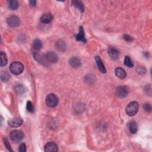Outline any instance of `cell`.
I'll return each mask as SVG.
<instances>
[{
    "label": "cell",
    "instance_id": "obj_1",
    "mask_svg": "<svg viewBox=\"0 0 152 152\" xmlns=\"http://www.w3.org/2000/svg\"><path fill=\"white\" fill-rule=\"evenodd\" d=\"M10 71L14 75H20L24 70L23 65L20 62L16 61L11 64L10 67Z\"/></svg>",
    "mask_w": 152,
    "mask_h": 152
},
{
    "label": "cell",
    "instance_id": "obj_10",
    "mask_svg": "<svg viewBox=\"0 0 152 152\" xmlns=\"http://www.w3.org/2000/svg\"><path fill=\"white\" fill-rule=\"evenodd\" d=\"M53 18V17L52 14H51V13H46L42 16L40 20L41 21V23H42L49 24L52 22Z\"/></svg>",
    "mask_w": 152,
    "mask_h": 152
},
{
    "label": "cell",
    "instance_id": "obj_26",
    "mask_svg": "<svg viewBox=\"0 0 152 152\" xmlns=\"http://www.w3.org/2000/svg\"><path fill=\"white\" fill-rule=\"evenodd\" d=\"M4 144L5 146V147H7V149L9 150V151H13V149H12V147H11V146L8 142V140L6 138H4Z\"/></svg>",
    "mask_w": 152,
    "mask_h": 152
},
{
    "label": "cell",
    "instance_id": "obj_9",
    "mask_svg": "<svg viewBox=\"0 0 152 152\" xmlns=\"http://www.w3.org/2000/svg\"><path fill=\"white\" fill-rule=\"evenodd\" d=\"M23 123V119L20 118H16L11 119L8 121V125L13 128H16L22 125Z\"/></svg>",
    "mask_w": 152,
    "mask_h": 152
},
{
    "label": "cell",
    "instance_id": "obj_20",
    "mask_svg": "<svg viewBox=\"0 0 152 152\" xmlns=\"http://www.w3.org/2000/svg\"><path fill=\"white\" fill-rule=\"evenodd\" d=\"M33 47L35 51H39L42 47V42L39 39H36L33 42Z\"/></svg>",
    "mask_w": 152,
    "mask_h": 152
},
{
    "label": "cell",
    "instance_id": "obj_4",
    "mask_svg": "<svg viewBox=\"0 0 152 152\" xmlns=\"http://www.w3.org/2000/svg\"><path fill=\"white\" fill-rule=\"evenodd\" d=\"M46 103L50 107H55L58 103V97L54 94H49L46 98Z\"/></svg>",
    "mask_w": 152,
    "mask_h": 152
},
{
    "label": "cell",
    "instance_id": "obj_14",
    "mask_svg": "<svg viewBox=\"0 0 152 152\" xmlns=\"http://www.w3.org/2000/svg\"><path fill=\"white\" fill-rule=\"evenodd\" d=\"M115 74L117 77L121 79H124L127 77L126 71L123 68L120 67H118L115 68Z\"/></svg>",
    "mask_w": 152,
    "mask_h": 152
},
{
    "label": "cell",
    "instance_id": "obj_13",
    "mask_svg": "<svg viewBox=\"0 0 152 152\" xmlns=\"http://www.w3.org/2000/svg\"><path fill=\"white\" fill-rule=\"evenodd\" d=\"M95 60L97 64V67H98V69L100 71V72H101L102 73H106V70L105 67V65L103 63L102 59L99 57L97 56L95 57Z\"/></svg>",
    "mask_w": 152,
    "mask_h": 152
},
{
    "label": "cell",
    "instance_id": "obj_2",
    "mask_svg": "<svg viewBox=\"0 0 152 152\" xmlns=\"http://www.w3.org/2000/svg\"><path fill=\"white\" fill-rule=\"evenodd\" d=\"M139 109V105L136 102L133 101L130 102L126 108V112L128 116H134L138 112Z\"/></svg>",
    "mask_w": 152,
    "mask_h": 152
},
{
    "label": "cell",
    "instance_id": "obj_11",
    "mask_svg": "<svg viewBox=\"0 0 152 152\" xmlns=\"http://www.w3.org/2000/svg\"><path fill=\"white\" fill-rule=\"evenodd\" d=\"M69 63L70 66L74 68H78L81 66V61L80 60L75 57H73L70 59Z\"/></svg>",
    "mask_w": 152,
    "mask_h": 152
},
{
    "label": "cell",
    "instance_id": "obj_22",
    "mask_svg": "<svg viewBox=\"0 0 152 152\" xmlns=\"http://www.w3.org/2000/svg\"><path fill=\"white\" fill-rule=\"evenodd\" d=\"M0 57H1V67H4L6 66L8 62V60L5 53L3 51L1 52Z\"/></svg>",
    "mask_w": 152,
    "mask_h": 152
},
{
    "label": "cell",
    "instance_id": "obj_31",
    "mask_svg": "<svg viewBox=\"0 0 152 152\" xmlns=\"http://www.w3.org/2000/svg\"><path fill=\"white\" fill-rule=\"evenodd\" d=\"M29 4L32 7H35L36 5V1H35V0H32V1H29Z\"/></svg>",
    "mask_w": 152,
    "mask_h": 152
},
{
    "label": "cell",
    "instance_id": "obj_7",
    "mask_svg": "<svg viewBox=\"0 0 152 152\" xmlns=\"http://www.w3.org/2000/svg\"><path fill=\"white\" fill-rule=\"evenodd\" d=\"M116 93L118 97L120 98H124L128 93V89L125 86H120L117 88Z\"/></svg>",
    "mask_w": 152,
    "mask_h": 152
},
{
    "label": "cell",
    "instance_id": "obj_21",
    "mask_svg": "<svg viewBox=\"0 0 152 152\" xmlns=\"http://www.w3.org/2000/svg\"><path fill=\"white\" fill-rule=\"evenodd\" d=\"M8 7L12 10H16L18 7V3L16 0H10L8 1Z\"/></svg>",
    "mask_w": 152,
    "mask_h": 152
},
{
    "label": "cell",
    "instance_id": "obj_5",
    "mask_svg": "<svg viewBox=\"0 0 152 152\" xmlns=\"http://www.w3.org/2000/svg\"><path fill=\"white\" fill-rule=\"evenodd\" d=\"M34 58L39 63L42 64L43 66L48 67L49 64V62L47 61L45 55L40 53L39 51H35L34 53Z\"/></svg>",
    "mask_w": 152,
    "mask_h": 152
},
{
    "label": "cell",
    "instance_id": "obj_17",
    "mask_svg": "<svg viewBox=\"0 0 152 152\" xmlns=\"http://www.w3.org/2000/svg\"><path fill=\"white\" fill-rule=\"evenodd\" d=\"M128 128L131 133L134 134L137 132L138 127L135 121H130L128 124Z\"/></svg>",
    "mask_w": 152,
    "mask_h": 152
},
{
    "label": "cell",
    "instance_id": "obj_18",
    "mask_svg": "<svg viewBox=\"0 0 152 152\" xmlns=\"http://www.w3.org/2000/svg\"><path fill=\"white\" fill-rule=\"evenodd\" d=\"M56 48L58 50L60 51H65L66 49L67 46L65 42L62 40H59L56 42Z\"/></svg>",
    "mask_w": 152,
    "mask_h": 152
},
{
    "label": "cell",
    "instance_id": "obj_24",
    "mask_svg": "<svg viewBox=\"0 0 152 152\" xmlns=\"http://www.w3.org/2000/svg\"><path fill=\"white\" fill-rule=\"evenodd\" d=\"M124 64L126 66L129 67V68H132L134 67V64L133 63L131 58H130L129 57L126 56L124 60Z\"/></svg>",
    "mask_w": 152,
    "mask_h": 152
},
{
    "label": "cell",
    "instance_id": "obj_8",
    "mask_svg": "<svg viewBox=\"0 0 152 152\" xmlns=\"http://www.w3.org/2000/svg\"><path fill=\"white\" fill-rule=\"evenodd\" d=\"M47 61L50 63H55L58 61V57L57 54L53 52H49L45 54Z\"/></svg>",
    "mask_w": 152,
    "mask_h": 152
},
{
    "label": "cell",
    "instance_id": "obj_12",
    "mask_svg": "<svg viewBox=\"0 0 152 152\" xmlns=\"http://www.w3.org/2000/svg\"><path fill=\"white\" fill-rule=\"evenodd\" d=\"M58 150L57 145L53 142H49L45 146V151L46 152H55L57 151Z\"/></svg>",
    "mask_w": 152,
    "mask_h": 152
},
{
    "label": "cell",
    "instance_id": "obj_30",
    "mask_svg": "<svg viewBox=\"0 0 152 152\" xmlns=\"http://www.w3.org/2000/svg\"><path fill=\"white\" fill-rule=\"evenodd\" d=\"M124 39L127 42H131L133 40V38L129 35H125L124 36Z\"/></svg>",
    "mask_w": 152,
    "mask_h": 152
},
{
    "label": "cell",
    "instance_id": "obj_27",
    "mask_svg": "<svg viewBox=\"0 0 152 152\" xmlns=\"http://www.w3.org/2000/svg\"><path fill=\"white\" fill-rule=\"evenodd\" d=\"M8 74L6 73H3L1 74V79L2 81H7L9 79V75L6 76V75H7Z\"/></svg>",
    "mask_w": 152,
    "mask_h": 152
},
{
    "label": "cell",
    "instance_id": "obj_6",
    "mask_svg": "<svg viewBox=\"0 0 152 152\" xmlns=\"http://www.w3.org/2000/svg\"><path fill=\"white\" fill-rule=\"evenodd\" d=\"M7 23L10 27H16L20 25V20L19 17L16 16H10L7 19Z\"/></svg>",
    "mask_w": 152,
    "mask_h": 152
},
{
    "label": "cell",
    "instance_id": "obj_15",
    "mask_svg": "<svg viewBox=\"0 0 152 152\" xmlns=\"http://www.w3.org/2000/svg\"><path fill=\"white\" fill-rule=\"evenodd\" d=\"M75 39L77 41H81V42H83L84 43L86 42V39L85 38L84 29H83V27L82 26L80 27L79 33L77 35H76Z\"/></svg>",
    "mask_w": 152,
    "mask_h": 152
},
{
    "label": "cell",
    "instance_id": "obj_3",
    "mask_svg": "<svg viewBox=\"0 0 152 152\" xmlns=\"http://www.w3.org/2000/svg\"><path fill=\"white\" fill-rule=\"evenodd\" d=\"M10 138L13 142L18 143L21 142L24 138V134L20 130H14L10 134Z\"/></svg>",
    "mask_w": 152,
    "mask_h": 152
},
{
    "label": "cell",
    "instance_id": "obj_23",
    "mask_svg": "<svg viewBox=\"0 0 152 152\" xmlns=\"http://www.w3.org/2000/svg\"><path fill=\"white\" fill-rule=\"evenodd\" d=\"M26 91V88L23 85L19 84L15 88V92L17 94H22Z\"/></svg>",
    "mask_w": 152,
    "mask_h": 152
},
{
    "label": "cell",
    "instance_id": "obj_16",
    "mask_svg": "<svg viewBox=\"0 0 152 152\" xmlns=\"http://www.w3.org/2000/svg\"><path fill=\"white\" fill-rule=\"evenodd\" d=\"M108 53H109L110 57L114 60H116L118 58L119 52L114 48L110 47L108 49Z\"/></svg>",
    "mask_w": 152,
    "mask_h": 152
},
{
    "label": "cell",
    "instance_id": "obj_28",
    "mask_svg": "<svg viewBox=\"0 0 152 152\" xmlns=\"http://www.w3.org/2000/svg\"><path fill=\"white\" fill-rule=\"evenodd\" d=\"M18 151L20 152H26V146L25 143H22L20 144L19 149H18Z\"/></svg>",
    "mask_w": 152,
    "mask_h": 152
},
{
    "label": "cell",
    "instance_id": "obj_25",
    "mask_svg": "<svg viewBox=\"0 0 152 152\" xmlns=\"http://www.w3.org/2000/svg\"><path fill=\"white\" fill-rule=\"evenodd\" d=\"M26 109L29 112L33 113L34 112V106L30 101H28L26 105Z\"/></svg>",
    "mask_w": 152,
    "mask_h": 152
},
{
    "label": "cell",
    "instance_id": "obj_19",
    "mask_svg": "<svg viewBox=\"0 0 152 152\" xmlns=\"http://www.w3.org/2000/svg\"><path fill=\"white\" fill-rule=\"evenodd\" d=\"M72 5L75 7L76 8H77L80 12H83L84 10V6L83 4L81 1H72Z\"/></svg>",
    "mask_w": 152,
    "mask_h": 152
},
{
    "label": "cell",
    "instance_id": "obj_29",
    "mask_svg": "<svg viewBox=\"0 0 152 152\" xmlns=\"http://www.w3.org/2000/svg\"><path fill=\"white\" fill-rule=\"evenodd\" d=\"M144 109L146 112H150L151 111V106L149 103H146L144 106Z\"/></svg>",
    "mask_w": 152,
    "mask_h": 152
}]
</instances>
